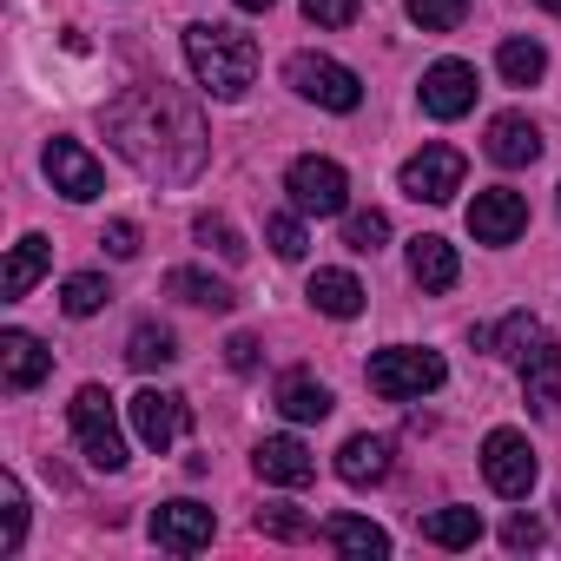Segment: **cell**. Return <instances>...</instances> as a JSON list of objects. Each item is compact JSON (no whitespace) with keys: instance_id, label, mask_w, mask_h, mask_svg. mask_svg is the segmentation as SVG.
Wrapping results in <instances>:
<instances>
[{"instance_id":"1","label":"cell","mask_w":561,"mask_h":561,"mask_svg":"<svg viewBox=\"0 0 561 561\" xmlns=\"http://www.w3.org/2000/svg\"><path fill=\"white\" fill-rule=\"evenodd\" d=\"M106 133H113L119 159L152 185H185V179L205 172V119L165 80H146V87L119 93L106 106Z\"/></svg>"},{"instance_id":"2","label":"cell","mask_w":561,"mask_h":561,"mask_svg":"<svg viewBox=\"0 0 561 561\" xmlns=\"http://www.w3.org/2000/svg\"><path fill=\"white\" fill-rule=\"evenodd\" d=\"M185 60L211 100H244V87L257 80V41L238 27H185Z\"/></svg>"},{"instance_id":"3","label":"cell","mask_w":561,"mask_h":561,"mask_svg":"<svg viewBox=\"0 0 561 561\" xmlns=\"http://www.w3.org/2000/svg\"><path fill=\"white\" fill-rule=\"evenodd\" d=\"M67 423H73V436H80V456L93 462V469H126V436H119V416H113V397L100 390V383H87L73 403H67Z\"/></svg>"},{"instance_id":"4","label":"cell","mask_w":561,"mask_h":561,"mask_svg":"<svg viewBox=\"0 0 561 561\" xmlns=\"http://www.w3.org/2000/svg\"><path fill=\"white\" fill-rule=\"evenodd\" d=\"M364 377H370V390H377L383 403H410V397L436 390L449 370H443V357H436V351H410V344H397V351H377Z\"/></svg>"},{"instance_id":"5","label":"cell","mask_w":561,"mask_h":561,"mask_svg":"<svg viewBox=\"0 0 561 561\" xmlns=\"http://www.w3.org/2000/svg\"><path fill=\"white\" fill-rule=\"evenodd\" d=\"M285 80H291L305 100H318L324 113H357V106H364V80H357L351 67L324 60V54H298V60L285 67Z\"/></svg>"},{"instance_id":"6","label":"cell","mask_w":561,"mask_h":561,"mask_svg":"<svg viewBox=\"0 0 561 561\" xmlns=\"http://www.w3.org/2000/svg\"><path fill=\"white\" fill-rule=\"evenodd\" d=\"M285 192H291V205L311 211V218H337V211L351 205V179H344L337 159H298V165L285 172Z\"/></svg>"},{"instance_id":"7","label":"cell","mask_w":561,"mask_h":561,"mask_svg":"<svg viewBox=\"0 0 561 561\" xmlns=\"http://www.w3.org/2000/svg\"><path fill=\"white\" fill-rule=\"evenodd\" d=\"M482 476H489L495 495L522 502V495L535 489V449H528V436H522V430H489V443H482Z\"/></svg>"},{"instance_id":"8","label":"cell","mask_w":561,"mask_h":561,"mask_svg":"<svg viewBox=\"0 0 561 561\" xmlns=\"http://www.w3.org/2000/svg\"><path fill=\"white\" fill-rule=\"evenodd\" d=\"M462 152L456 146H423L410 165H403V192L416 198V205H449L456 192H462Z\"/></svg>"},{"instance_id":"9","label":"cell","mask_w":561,"mask_h":561,"mask_svg":"<svg viewBox=\"0 0 561 561\" xmlns=\"http://www.w3.org/2000/svg\"><path fill=\"white\" fill-rule=\"evenodd\" d=\"M469 231H476V244H515V238L528 231V198L508 192V185L476 192V205H469Z\"/></svg>"},{"instance_id":"10","label":"cell","mask_w":561,"mask_h":561,"mask_svg":"<svg viewBox=\"0 0 561 561\" xmlns=\"http://www.w3.org/2000/svg\"><path fill=\"white\" fill-rule=\"evenodd\" d=\"M126 416H133V436H139L152 456H165V449L185 436V397H172V390H139V397L126 403Z\"/></svg>"},{"instance_id":"11","label":"cell","mask_w":561,"mask_h":561,"mask_svg":"<svg viewBox=\"0 0 561 561\" xmlns=\"http://www.w3.org/2000/svg\"><path fill=\"white\" fill-rule=\"evenodd\" d=\"M47 179H54V192H67L73 205H87V198L106 192V172H100V159H93L80 139H47Z\"/></svg>"},{"instance_id":"12","label":"cell","mask_w":561,"mask_h":561,"mask_svg":"<svg viewBox=\"0 0 561 561\" xmlns=\"http://www.w3.org/2000/svg\"><path fill=\"white\" fill-rule=\"evenodd\" d=\"M211 535H218V515H211L205 502H159V508H152V541L172 548V554H192V548H205Z\"/></svg>"},{"instance_id":"13","label":"cell","mask_w":561,"mask_h":561,"mask_svg":"<svg viewBox=\"0 0 561 561\" xmlns=\"http://www.w3.org/2000/svg\"><path fill=\"white\" fill-rule=\"evenodd\" d=\"M522 397L541 423H561V344L541 337L528 357H522Z\"/></svg>"},{"instance_id":"14","label":"cell","mask_w":561,"mask_h":561,"mask_svg":"<svg viewBox=\"0 0 561 561\" xmlns=\"http://www.w3.org/2000/svg\"><path fill=\"white\" fill-rule=\"evenodd\" d=\"M476 106V67H462V60H436L430 73H423V113H436V119H462Z\"/></svg>"},{"instance_id":"15","label":"cell","mask_w":561,"mask_h":561,"mask_svg":"<svg viewBox=\"0 0 561 561\" xmlns=\"http://www.w3.org/2000/svg\"><path fill=\"white\" fill-rule=\"evenodd\" d=\"M251 462H257V476H264V482H277V489H305V482L318 476V456H311L298 436H264Z\"/></svg>"},{"instance_id":"16","label":"cell","mask_w":561,"mask_h":561,"mask_svg":"<svg viewBox=\"0 0 561 561\" xmlns=\"http://www.w3.org/2000/svg\"><path fill=\"white\" fill-rule=\"evenodd\" d=\"M47 370H54V351H47L41 337H27V331H8V337H0V383H8L14 397H27Z\"/></svg>"},{"instance_id":"17","label":"cell","mask_w":561,"mask_h":561,"mask_svg":"<svg viewBox=\"0 0 561 561\" xmlns=\"http://www.w3.org/2000/svg\"><path fill=\"white\" fill-rule=\"evenodd\" d=\"M489 159L495 165H535L541 159V133L522 113H495L489 119Z\"/></svg>"},{"instance_id":"18","label":"cell","mask_w":561,"mask_h":561,"mask_svg":"<svg viewBox=\"0 0 561 561\" xmlns=\"http://www.w3.org/2000/svg\"><path fill=\"white\" fill-rule=\"evenodd\" d=\"M410 277H416L423 291H456V277H462L456 244H449V238H416V244H410Z\"/></svg>"},{"instance_id":"19","label":"cell","mask_w":561,"mask_h":561,"mask_svg":"<svg viewBox=\"0 0 561 561\" xmlns=\"http://www.w3.org/2000/svg\"><path fill=\"white\" fill-rule=\"evenodd\" d=\"M277 410H285L291 423H324L337 403H331V390L311 370H291V377H277Z\"/></svg>"},{"instance_id":"20","label":"cell","mask_w":561,"mask_h":561,"mask_svg":"<svg viewBox=\"0 0 561 561\" xmlns=\"http://www.w3.org/2000/svg\"><path fill=\"white\" fill-rule=\"evenodd\" d=\"M47 264H54V244H47L41 231H27V238L14 244V257H8V277H0V291L21 305V298L41 285V277H47Z\"/></svg>"},{"instance_id":"21","label":"cell","mask_w":561,"mask_h":561,"mask_svg":"<svg viewBox=\"0 0 561 561\" xmlns=\"http://www.w3.org/2000/svg\"><path fill=\"white\" fill-rule=\"evenodd\" d=\"M337 476H344L351 489L383 482V476H390V443H383V436H351V443L337 449Z\"/></svg>"},{"instance_id":"22","label":"cell","mask_w":561,"mask_h":561,"mask_svg":"<svg viewBox=\"0 0 561 561\" xmlns=\"http://www.w3.org/2000/svg\"><path fill=\"white\" fill-rule=\"evenodd\" d=\"M165 298H179V305H198V311H231V305H238V298H231V285H218L211 271H192V264L165 271Z\"/></svg>"},{"instance_id":"23","label":"cell","mask_w":561,"mask_h":561,"mask_svg":"<svg viewBox=\"0 0 561 561\" xmlns=\"http://www.w3.org/2000/svg\"><path fill=\"white\" fill-rule=\"evenodd\" d=\"M305 298H311L324 318H357V311H364V285H357L351 271H318Z\"/></svg>"},{"instance_id":"24","label":"cell","mask_w":561,"mask_h":561,"mask_svg":"<svg viewBox=\"0 0 561 561\" xmlns=\"http://www.w3.org/2000/svg\"><path fill=\"white\" fill-rule=\"evenodd\" d=\"M416 528H423V541H436V548H476V541H482V515H476V508H430Z\"/></svg>"},{"instance_id":"25","label":"cell","mask_w":561,"mask_h":561,"mask_svg":"<svg viewBox=\"0 0 561 561\" xmlns=\"http://www.w3.org/2000/svg\"><path fill=\"white\" fill-rule=\"evenodd\" d=\"M324 541H331L337 554H364V561H370V554H390V535H383L377 522H364V515H331V522H324Z\"/></svg>"},{"instance_id":"26","label":"cell","mask_w":561,"mask_h":561,"mask_svg":"<svg viewBox=\"0 0 561 561\" xmlns=\"http://www.w3.org/2000/svg\"><path fill=\"white\" fill-rule=\"evenodd\" d=\"M541 337H548V331H541V324H535L528 311H508V318H502V324L489 331V344H495V357H508V364H522V357H528V351H535Z\"/></svg>"},{"instance_id":"27","label":"cell","mask_w":561,"mask_h":561,"mask_svg":"<svg viewBox=\"0 0 561 561\" xmlns=\"http://www.w3.org/2000/svg\"><path fill=\"white\" fill-rule=\"evenodd\" d=\"M495 67H502V80H508V87H535V80L548 73V54H541L535 41H502Z\"/></svg>"},{"instance_id":"28","label":"cell","mask_w":561,"mask_h":561,"mask_svg":"<svg viewBox=\"0 0 561 561\" xmlns=\"http://www.w3.org/2000/svg\"><path fill=\"white\" fill-rule=\"evenodd\" d=\"M172 357H179V344H172L165 324H139L133 344H126V364H133V370H165Z\"/></svg>"},{"instance_id":"29","label":"cell","mask_w":561,"mask_h":561,"mask_svg":"<svg viewBox=\"0 0 561 561\" xmlns=\"http://www.w3.org/2000/svg\"><path fill=\"white\" fill-rule=\"evenodd\" d=\"M27 541V495L14 476H0V554H14Z\"/></svg>"},{"instance_id":"30","label":"cell","mask_w":561,"mask_h":561,"mask_svg":"<svg viewBox=\"0 0 561 561\" xmlns=\"http://www.w3.org/2000/svg\"><path fill=\"white\" fill-rule=\"evenodd\" d=\"M403 8H410V21H416L423 34H449V27H462L469 0H403Z\"/></svg>"},{"instance_id":"31","label":"cell","mask_w":561,"mask_h":561,"mask_svg":"<svg viewBox=\"0 0 561 561\" xmlns=\"http://www.w3.org/2000/svg\"><path fill=\"white\" fill-rule=\"evenodd\" d=\"M113 291H106V277H93V271H80V277H67V291H60V305H67V318H93L100 305H106Z\"/></svg>"},{"instance_id":"32","label":"cell","mask_w":561,"mask_h":561,"mask_svg":"<svg viewBox=\"0 0 561 561\" xmlns=\"http://www.w3.org/2000/svg\"><path fill=\"white\" fill-rule=\"evenodd\" d=\"M257 535H271V541H305V535H311V515L271 502V508H257Z\"/></svg>"},{"instance_id":"33","label":"cell","mask_w":561,"mask_h":561,"mask_svg":"<svg viewBox=\"0 0 561 561\" xmlns=\"http://www.w3.org/2000/svg\"><path fill=\"white\" fill-rule=\"evenodd\" d=\"M192 231H198V244H205V251H218L225 264H238V257H244V238L231 231V218H218V211H205V218H198Z\"/></svg>"},{"instance_id":"34","label":"cell","mask_w":561,"mask_h":561,"mask_svg":"<svg viewBox=\"0 0 561 561\" xmlns=\"http://www.w3.org/2000/svg\"><path fill=\"white\" fill-rule=\"evenodd\" d=\"M383 238H390V218L383 211H351L344 218V244L351 251H383Z\"/></svg>"},{"instance_id":"35","label":"cell","mask_w":561,"mask_h":561,"mask_svg":"<svg viewBox=\"0 0 561 561\" xmlns=\"http://www.w3.org/2000/svg\"><path fill=\"white\" fill-rule=\"evenodd\" d=\"M264 238H271V251H277V257H305V225H298V218H285V211L264 218Z\"/></svg>"},{"instance_id":"36","label":"cell","mask_w":561,"mask_h":561,"mask_svg":"<svg viewBox=\"0 0 561 561\" xmlns=\"http://www.w3.org/2000/svg\"><path fill=\"white\" fill-rule=\"evenodd\" d=\"M364 14V0H305V21H318V27H351Z\"/></svg>"},{"instance_id":"37","label":"cell","mask_w":561,"mask_h":561,"mask_svg":"<svg viewBox=\"0 0 561 561\" xmlns=\"http://www.w3.org/2000/svg\"><path fill=\"white\" fill-rule=\"evenodd\" d=\"M100 244H106L113 257H139V225H126V218H113V225L100 231Z\"/></svg>"},{"instance_id":"38","label":"cell","mask_w":561,"mask_h":561,"mask_svg":"<svg viewBox=\"0 0 561 561\" xmlns=\"http://www.w3.org/2000/svg\"><path fill=\"white\" fill-rule=\"evenodd\" d=\"M502 541H508L515 554H522V548H541V522H535V515H515V522L502 528Z\"/></svg>"},{"instance_id":"39","label":"cell","mask_w":561,"mask_h":561,"mask_svg":"<svg viewBox=\"0 0 561 561\" xmlns=\"http://www.w3.org/2000/svg\"><path fill=\"white\" fill-rule=\"evenodd\" d=\"M225 364H231V370H257V337H244V331H238V337L225 344Z\"/></svg>"},{"instance_id":"40","label":"cell","mask_w":561,"mask_h":561,"mask_svg":"<svg viewBox=\"0 0 561 561\" xmlns=\"http://www.w3.org/2000/svg\"><path fill=\"white\" fill-rule=\"evenodd\" d=\"M238 8H244V14H264V8H271V0H238Z\"/></svg>"},{"instance_id":"41","label":"cell","mask_w":561,"mask_h":561,"mask_svg":"<svg viewBox=\"0 0 561 561\" xmlns=\"http://www.w3.org/2000/svg\"><path fill=\"white\" fill-rule=\"evenodd\" d=\"M535 8H548V14H561V0H535Z\"/></svg>"}]
</instances>
